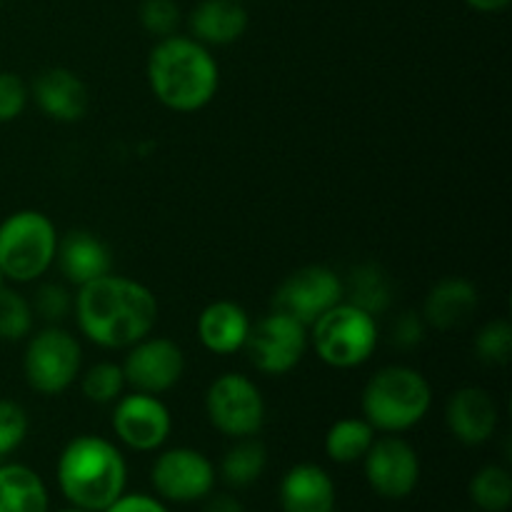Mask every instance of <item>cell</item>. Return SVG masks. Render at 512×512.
Wrapping results in <instances>:
<instances>
[{
	"instance_id": "cell-1",
	"label": "cell",
	"mask_w": 512,
	"mask_h": 512,
	"mask_svg": "<svg viewBox=\"0 0 512 512\" xmlns=\"http://www.w3.org/2000/svg\"><path fill=\"white\" fill-rule=\"evenodd\" d=\"M73 318L78 330L103 350H128L158 323V298L148 285L108 273L75 288Z\"/></svg>"
},
{
	"instance_id": "cell-2",
	"label": "cell",
	"mask_w": 512,
	"mask_h": 512,
	"mask_svg": "<svg viewBox=\"0 0 512 512\" xmlns=\"http://www.w3.org/2000/svg\"><path fill=\"white\" fill-rule=\"evenodd\" d=\"M148 85L158 103L168 110L198 113L218 95V60L210 48L190 35H168L150 50Z\"/></svg>"
},
{
	"instance_id": "cell-3",
	"label": "cell",
	"mask_w": 512,
	"mask_h": 512,
	"mask_svg": "<svg viewBox=\"0 0 512 512\" xmlns=\"http://www.w3.org/2000/svg\"><path fill=\"white\" fill-rule=\"evenodd\" d=\"M55 480L73 508L103 512L125 493L128 465L115 443L100 435H78L60 450Z\"/></svg>"
},
{
	"instance_id": "cell-4",
	"label": "cell",
	"mask_w": 512,
	"mask_h": 512,
	"mask_svg": "<svg viewBox=\"0 0 512 512\" xmlns=\"http://www.w3.org/2000/svg\"><path fill=\"white\" fill-rule=\"evenodd\" d=\"M433 405V388L420 370L410 365H385L365 383L360 395L363 418L375 433L400 435L425 420Z\"/></svg>"
},
{
	"instance_id": "cell-5",
	"label": "cell",
	"mask_w": 512,
	"mask_h": 512,
	"mask_svg": "<svg viewBox=\"0 0 512 512\" xmlns=\"http://www.w3.org/2000/svg\"><path fill=\"white\" fill-rule=\"evenodd\" d=\"M58 228L40 210H15L0 223V275L8 283H35L55 263Z\"/></svg>"
},
{
	"instance_id": "cell-6",
	"label": "cell",
	"mask_w": 512,
	"mask_h": 512,
	"mask_svg": "<svg viewBox=\"0 0 512 512\" xmlns=\"http://www.w3.org/2000/svg\"><path fill=\"white\" fill-rule=\"evenodd\" d=\"M310 345L325 365L335 370L360 368L378 348V318L340 300L308 328Z\"/></svg>"
},
{
	"instance_id": "cell-7",
	"label": "cell",
	"mask_w": 512,
	"mask_h": 512,
	"mask_svg": "<svg viewBox=\"0 0 512 512\" xmlns=\"http://www.w3.org/2000/svg\"><path fill=\"white\" fill-rule=\"evenodd\" d=\"M83 370V348L70 330L45 325L25 338L23 375L25 383L40 395L65 393Z\"/></svg>"
},
{
	"instance_id": "cell-8",
	"label": "cell",
	"mask_w": 512,
	"mask_h": 512,
	"mask_svg": "<svg viewBox=\"0 0 512 512\" xmlns=\"http://www.w3.org/2000/svg\"><path fill=\"white\" fill-rule=\"evenodd\" d=\"M308 348V325L290 318L288 313L273 310V313L263 315L250 325L243 353L248 355V363L260 375L280 378V375H288L290 370L303 363Z\"/></svg>"
},
{
	"instance_id": "cell-9",
	"label": "cell",
	"mask_w": 512,
	"mask_h": 512,
	"mask_svg": "<svg viewBox=\"0 0 512 512\" xmlns=\"http://www.w3.org/2000/svg\"><path fill=\"white\" fill-rule=\"evenodd\" d=\"M205 415L225 438H253L265 425V398L248 375L223 373L205 390Z\"/></svg>"
},
{
	"instance_id": "cell-10",
	"label": "cell",
	"mask_w": 512,
	"mask_h": 512,
	"mask_svg": "<svg viewBox=\"0 0 512 512\" xmlns=\"http://www.w3.org/2000/svg\"><path fill=\"white\" fill-rule=\"evenodd\" d=\"M218 480V470L195 448H168L155 458L150 483L163 503H200Z\"/></svg>"
},
{
	"instance_id": "cell-11",
	"label": "cell",
	"mask_w": 512,
	"mask_h": 512,
	"mask_svg": "<svg viewBox=\"0 0 512 512\" xmlns=\"http://www.w3.org/2000/svg\"><path fill=\"white\" fill-rule=\"evenodd\" d=\"M125 385L135 393L163 395L173 390L185 375V353L178 343L160 335H145L125 350L120 363Z\"/></svg>"
},
{
	"instance_id": "cell-12",
	"label": "cell",
	"mask_w": 512,
	"mask_h": 512,
	"mask_svg": "<svg viewBox=\"0 0 512 512\" xmlns=\"http://www.w3.org/2000/svg\"><path fill=\"white\" fill-rule=\"evenodd\" d=\"M110 423L115 438L135 453L160 450L173 433V415L160 395L135 393V390L115 400Z\"/></svg>"
},
{
	"instance_id": "cell-13",
	"label": "cell",
	"mask_w": 512,
	"mask_h": 512,
	"mask_svg": "<svg viewBox=\"0 0 512 512\" xmlns=\"http://www.w3.org/2000/svg\"><path fill=\"white\" fill-rule=\"evenodd\" d=\"M360 463L370 490L385 500L408 498L420 483L418 450L400 435L375 438Z\"/></svg>"
},
{
	"instance_id": "cell-14",
	"label": "cell",
	"mask_w": 512,
	"mask_h": 512,
	"mask_svg": "<svg viewBox=\"0 0 512 512\" xmlns=\"http://www.w3.org/2000/svg\"><path fill=\"white\" fill-rule=\"evenodd\" d=\"M343 300V278L328 265H305L290 273L273 295V310L313 325L325 310Z\"/></svg>"
},
{
	"instance_id": "cell-15",
	"label": "cell",
	"mask_w": 512,
	"mask_h": 512,
	"mask_svg": "<svg viewBox=\"0 0 512 512\" xmlns=\"http://www.w3.org/2000/svg\"><path fill=\"white\" fill-rule=\"evenodd\" d=\"M500 423V408L493 393L478 385L458 388L445 405V425L458 443L478 448L493 440Z\"/></svg>"
},
{
	"instance_id": "cell-16",
	"label": "cell",
	"mask_w": 512,
	"mask_h": 512,
	"mask_svg": "<svg viewBox=\"0 0 512 512\" xmlns=\"http://www.w3.org/2000/svg\"><path fill=\"white\" fill-rule=\"evenodd\" d=\"M35 105L55 123H78L90 110V90L78 73L53 65L35 75L30 85Z\"/></svg>"
},
{
	"instance_id": "cell-17",
	"label": "cell",
	"mask_w": 512,
	"mask_h": 512,
	"mask_svg": "<svg viewBox=\"0 0 512 512\" xmlns=\"http://www.w3.org/2000/svg\"><path fill=\"white\" fill-rule=\"evenodd\" d=\"M53 265H58L65 283L73 288H83V285L113 273V253L95 233L75 228L65 235H58Z\"/></svg>"
},
{
	"instance_id": "cell-18",
	"label": "cell",
	"mask_w": 512,
	"mask_h": 512,
	"mask_svg": "<svg viewBox=\"0 0 512 512\" xmlns=\"http://www.w3.org/2000/svg\"><path fill=\"white\" fill-rule=\"evenodd\" d=\"M250 25L243 0H200L188 15L190 38L205 48H223L238 43Z\"/></svg>"
},
{
	"instance_id": "cell-19",
	"label": "cell",
	"mask_w": 512,
	"mask_h": 512,
	"mask_svg": "<svg viewBox=\"0 0 512 512\" xmlns=\"http://www.w3.org/2000/svg\"><path fill=\"white\" fill-rule=\"evenodd\" d=\"M248 310L233 300H213L205 305L198 315V340L208 353L213 355H235L245 348L250 333Z\"/></svg>"
},
{
	"instance_id": "cell-20",
	"label": "cell",
	"mask_w": 512,
	"mask_h": 512,
	"mask_svg": "<svg viewBox=\"0 0 512 512\" xmlns=\"http://www.w3.org/2000/svg\"><path fill=\"white\" fill-rule=\"evenodd\" d=\"M478 303V288L470 280L443 278L425 295L420 315L428 323V328L445 333V330H455L468 323L475 310H478Z\"/></svg>"
},
{
	"instance_id": "cell-21",
	"label": "cell",
	"mask_w": 512,
	"mask_h": 512,
	"mask_svg": "<svg viewBox=\"0 0 512 512\" xmlns=\"http://www.w3.org/2000/svg\"><path fill=\"white\" fill-rule=\"evenodd\" d=\"M283 512H328L335 508V483L325 468L298 463L280 480Z\"/></svg>"
},
{
	"instance_id": "cell-22",
	"label": "cell",
	"mask_w": 512,
	"mask_h": 512,
	"mask_svg": "<svg viewBox=\"0 0 512 512\" xmlns=\"http://www.w3.org/2000/svg\"><path fill=\"white\" fill-rule=\"evenodd\" d=\"M393 278L380 263H358L343 278V300L365 310L373 318H380L393 305Z\"/></svg>"
},
{
	"instance_id": "cell-23",
	"label": "cell",
	"mask_w": 512,
	"mask_h": 512,
	"mask_svg": "<svg viewBox=\"0 0 512 512\" xmlns=\"http://www.w3.org/2000/svg\"><path fill=\"white\" fill-rule=\"evenodd\" d=\"M0 512H50L45 480L20 463H0Z\"/></svg>"
},
{
	"instance_id": "cell-24",
	"label": "cell",
	"mask_w": 512,
	"mask_h": 512,
	"mask_svg": "<svg viewBox=\"0 0 512 512\" xmlns=\"http://www.w3.org/2000/svg\"><path fill=\"white\" fill-rule=\"evenodd\" d=\"M265 468H268V450L253 435V438H238L225 450L218 473L225 485L243 490L258 483L263 478Z\"/></svg>"
},
{
	"instance_id": "cell-25",
	"label": "cell",
	"mask_w": 512,
	"mask_h": 512,
	"mask_svg": "<svg viewBox=\"0 0 512 512\" xmlns=\"http://www.w3.org/2000/svg\"><path fill=\"white\" fill-rule=\"evenodd\" d=\"M378 438L365 418H340L325 433V455L338 465H353L365 458L373 440Z\"/></svg>"
},
{
	"instance_id": "cell-26",
	"label": "cell",
	"mask_w": 512,
	"mask_h": 512,
	"mask_svg": "<svg viewBox=\"0 0 512 512\" xmlns=\"http://www.w3.org/2000/svg\"><path fill=\"white\" fill-rule=\"evenodd\" d=\"M470 500L480 512H505L512 503V478L503 465H485L470 480Z\"/></svg>"
},
{
	"instance_id": "cell-27",
	"label": "cell",
	"mask_w": 512,
	"mask_h": 512,
	"mask_svg": "<svg viewBox=\"0 0 512 512\" xmlns=\"http://www.w3.org/2000/svg\"><path fill=\"white\" fill-rule=\"evenodd\" d=\"M78 380L85 400L95 405H113L128 388L123 368H120V363H113V360H100V363H93L90 368L80 370Z\"/></svg>"
},
{
	"instance_id": "cell-28",
	"label": "cell",
	"mask_w": 512,
	"mask_h": 512,
	"mask_svg": "<svg viewBox=\"0 0 512 512\" xmlns=\"http://www.w3.org/2000/svg\"><path fill=\"white\" fill-rule=\"evenodd\" d=\"M35 313L30 300L13 288L0 290V340L20 343L33 333Z\"/></svg>"
},
{
	"instance_id": "cell-29",
	"label": "cell",
	"mask_w": 512,
	"mask_h": 512,
	"mask_svg": "<svg viewBox=\"0 0 512 512\" xmlns=\"http://www.w3.org/2000/svg\"><path fill=\"white\" fill-rule=\"evenodd\" d=\"M475 358L490 368H503L512 355V325L505 318H495L485 323L475 335Z\"/></svg>"
},
{
	"instance_id": "cell-30",
	"label": "cell",
	"mask_w": 512,
	"mask_h": 512,
	"mask_svg": "<svg viewBox=\"0 0 512 512\" xmlns=\"http://www.w3.org/2000/svg\"><path fill=\"white\" fill-rule=\"evenodd\" d=\"M73 303L75 293L68 283H43L30 300L35 318L45 320V325H60L65 318H70Z\"/></svg>"
},
{
	"instance_id": "cell-31",
	"label": "cell",
	"mask_w": 512,
	"mask_h": 512,
	"mask_svg": "<svg viewBox=\"0 0 512 512\" xmlns=\"http://www.w3.org/2000/svg\"><path fill=\"white\" fill-rule=\"evenodd\" d=\"M138 18L145 33L155 35L158 40L178 33L180 23H183V13L175 0H143Z\"/></svg>"
},
{
	"instance_id": "cell-32",
	"label": "cell",
	"mask_w": 512,
	"mask_h": 512,
	"mask_svg": "<svg viewBox=\"0 0 512 512\" xmlns=\"http://www.w3.org/2000/svg\"><path fill=\"white\" fill-rule=\"evenodd\" d=\"M28 430L30 420L23 405L0 398V460H5L23 445V440L28 438Z\"/></svg>"
},
{
	"instance_id": "cell-33",
	"label": "cell",
	"mask_w": 512,
	"mask_h": 512,
	"mask_svg": "<svg viewBox=\"0 0 512 512\" xmlns=\"http://www.w3.org/2000/svg\"><path fill=\"white\" fill-rule=\"evenodd\" d=\"M30 88L18 73L0 70V123H13L28 105Z\"/></svg>"
},
{
	"instance_id": "cell-34",
	"label": "cell",
	"mask_w": 512,
	"mask_h": 512,
	"mask_svg": "<svg viewBox=\"0 0 512 512\" xmlns=\"http://www.w3.org/2000/svg\"><path fill=\"white\" fill-rule=\"evenodd\" d=\"M425 330H428V323L423 320V315L418 310H405L393 323V343L400 350L418 348L425 340Z\"/></svg>"
},
{
	"instance_id": "cell-35",
	"label": "cell",
	"mask_w": 512,
	"mask_h": 512,
	"mask_svg": "<svg viewBox=\"0 0 512 512\" xmlns=\"http://www.w3.org/2000/svg\"><path fill=\"white\" fill-rule=\"evenodd\" d=\"M103 512H170L160 498L145 493H123L115 503H110Z\"/></svg>"
},
{
	"instance_id": "cell-36",
	"label": "cell",
	"mask_w": 512,
	"mask_h": 512,
	"mask_svg": "<svg viewBox=\"0 0 512 512\" xmlns=\"http://www.w3.org/2000/svg\"><path fill=\"white\" fill-rule=\"evenodd\" d=\"M203 512H245V508H243V503L235 498V495H230V493L213 495L210 493L208 498H205Z\"/></svg>"
},
{
	"instance_id": "cell-37",
	"label": "cell",
	"mask_w": 512,
	"mask_h": 512,
	"mask_svg": "<svg viewBox=\"0 0 512 512\" xmlns=\"http://www.w3.org/2000/svg\"><path fill=\"white\" fill-rule=\"evenodd\" d=\"M465 3L478 10V13H500V10L508 8L512 0H465Z\"/></svg>"
},
{
	"instance_id": "cell-38",
	"label": "cell",
	"mask_w": 512,
	"mask_h": 512,
	"mask_svg": "<svg viewBox=\"0 0 512 512\" xmlns=\"http://www.w3.org/2000/svg\"><path fill=\"white\" fill-rule=\"evenodd\" d=\"M58 512H88V510H80V508H73V505H70V508H65V510H58Z\"/></svg>"
},
{
	"instance_id": "cell-39",
	"label": "cell",
	"mask_w": 512,
	"mask_h": 512,
	"mask_svg": "<svg viewBox=\"0 0 512 512\" xmlns=\"http://www.w3.org/2000/svg\"><path fill=\"white\" fill-rule=\"evenodd\" d=\"M3 285H5V280H3V275H0V290H3Z\"/></svg>"
},
{
	"instance_id": "cell-40",
	"label": "cell",
	"mask_w": 512,
	"mask_h": 512,
	"mask_svg": "<svg viewBox=\"0 0 512 512\" xmlns=\"http://www.w3.org/2000/svg\"><path fill=\"white\" fill-rule=\"evenodd\" d=\"M328 512H335V508H333V510H328Z\"/></svg>"
},
{
	"instance_id": "cell-41",
	"label": "cell",
	"mask_w": 512,
	"mask_h": 512,
	"mask_svg": "<svg viewBox=\"0 0 512 512\" xmlns=\"http://www.w3.org/2000/svg\"><path fill=\"white\" fill-rule=\"evenodd\" d=\"M243 3H245V0H243Z\"/></svg>"
}]
</instances>
